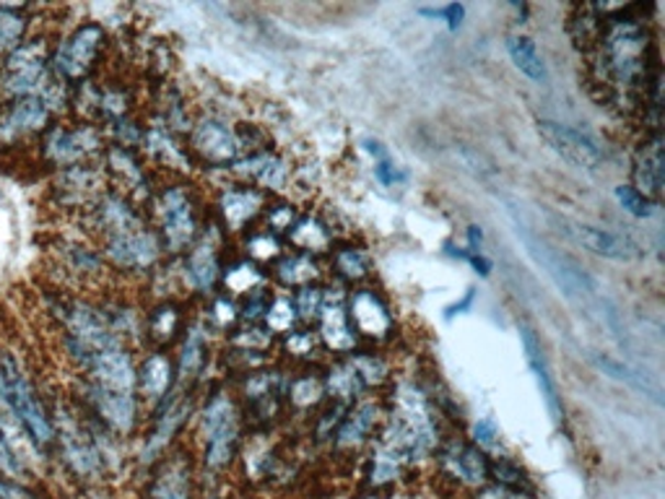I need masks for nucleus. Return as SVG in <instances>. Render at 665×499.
Wrapping results in <instances>:
<instances>
[{
	"label": "nucleus",
	"instance_id": "obj_1",
	"mask_svg": "<svg viewBox=\"0 0 665 499\" xmlns=\"http://www.w3.org/2000/svg\"><path fill=\"white\" fill-rule=\"evenodd\" d=\"M598 66L608 87L619 91H636L650 81V37L640 19H613L598 32Z\"/></svg>",
	"mask_w": 665,
	"mask_h": 499
},
{
	"label": "nucleus",
	"instance_id": "obj_2",
	"mask_svg": "<svg viewBox=\"0 0 665 499\" xmlns=\"http://www.w3.org/2000/svg\"><path fill=\"white\" fill-rule=\"evenodd\" d=\"M512 224H515V235H518V240H522V245H526L528 256L533 258L543 271H546V276L554 281L564 297H567L570 302H575V305H579V307H585V310H596V307L604 305V299L598 297L596 281L587 276L575 260H570L567 256H562V252L551 248L549 242H543L536 235H530V231L522 227L518 219H512Z\"/></svg>",
	"mask_w": 665,
	"mask_h": 499
},
{
	"label": "nucleus",
	"instance_id": "obj_3",
	"mask_svg": "<svg viewBox=\"0 0 665 499\" xmlns=\"http://www.w3.org/2000/svg\"><path fill=\"white\" fill-rule=\"evenodd\" d=\"M0 400L19 419L24 432L37 442V445H49L55 438L53 424H49L40 398L34 396L32 383L26 379L24 370L11 351H0Z\"/></svg>",
	"mask_w": 665,
	"mask_h": 499
},
{
	"label": "nucleus",
	"instance_id": "obj_4",
	"mask_svg": "<svg viewBox=\"0 0 665 499\" xmlns=\"http://www.w3.org/2000/svg\"><path fill=\"white\" fill-rule=\"evenodd\" d=\"M437 430L431 421L427 400L414 385H401L395 396L393 427L387 434L385 445H391L403 461H414L435 445Z\"/></svg>",
	"mask_w": 665,
	"mask_h": 499
},
{
	"label": "nucleus",
	"instance_id": "obj_5",
	"mask_svg": "<svg viewBox=\"0 0 665 499\" xmlns=\"http://www.w3.org/2000/svg\"><path fill=\"white\" fill-rule=\"evenodd\" d=\"M154 214L159 224V240L169 252H188L201 237L198 203L185 185H169L157 195Z\"/></svg>",
	"mask_w": 665,
	"mask_h": 499
},
{
	"label": "nucleus",
	"instance_id": "obj_6",
	"mask_svg": "<svg viewBox=\"0 0 665 499\" xmlns=\"http://www.w3.org/2000/svg\"><path fill=\"white\" fill-rule=\"evenodd\" d=\"M104 45H108V32L99 24L76 26L49 53V70H53L55 81H66L68 87H74L87 79L97 68V60L102 58Z\"/></svg>",
	"mask_w": 665,
	"mask_h": 499
},
{
	"label": "nucleus",
	"instance_id": "obj_7",
	"mask_svg": "<svg viewBox=\"0 0 665 499\" xmlns=\"http://www.w3.org/2000/svg\"><path fill=\"white\" fill-rule=\"evenodd\" d=\"M161 245L157 231H151L146 224H138V227H131L125 231H117L104 240V258L115 265L117 271H127V273H144L148 269L159 263Z\"/></svg>",
	"mask_w": 665,
	"mask_h": 499
},
{
	"label": "nucleus",
	"instance_id": "obj_8",
	"mask_svg": "<svg viewBox=\"0 0 665 499\" xmlns=\"http://www.w3.org/2000/svg\"><path fill=\"white\" fill-rule=\"evenodd\" d=\"M203 432H206V463L222 468L232 461L237 447V409L224 393H214L203 409Z\"/></svg>",
	"mask_w": 665,
	"mask_h": 499
},
{
	"label": "nucleus",
	"instance_id": "obj_9",
	"mask_svg": "<svg viewBox=\"0 0 665 499\" xmlns=\"http://www.w3.org/2000/svg\"><path fill=\"white\" fill-rule=\"evenodd\" d=\"M55 104L47 97H26L0 104V140L16 144V140L45 136L53 125Z\"/></svg>",
	"mask_w": 665,
	"mask_h": 499
},
{
	"label": "nucleus",
	"instance_id": "obj_10",
	"mask_svg": "<svg viewBox=\"0 0 665 499\" xmlns=\"http://www.w3.org/2000/svg\"><path fill=\"white\" fill-rule=\"evenodd\" d=\"M99 149H102V136L91 125H81V128L49 125V131L42 136V157L58 170L83 165Z\"/></svg>",
	"mask_w": 665,
	"mask_h": 499
},
{
	"label": "nucleus",
	"instance_id": "obj_11",
	"mask_svg": "<svg viewBox=\"0 0 665 499\" xmlns=\"http://www.w3.org/2000/svg\"><path fill=\"white\" fill-rule=\"evenodd\" d=\"M539 133L543 140L554 149L559 157L570 165L579 167V170L596 172L606 161L604 146L598 144L590 133L572 128V125L556 123V121H539Z\"/></svg>",
	"mask_w": 665,
	"mask_h": 499
},
{
	"label": "nucleus",
	"instance_id": "obj_12",
	"mask_svg": "<svg viewBox=\"0 0 665 499\" xmlns=\"http://www.w3.org/2000/svg\"><path fill=\"white\" fill-rule=\"evenodd\" d=\"M190 149L208 165L229 167L243 157V136L218 117H203L190 128Z\"/></svg>",
	"mask_w": 665,
	"mask_h": 499
},
{
	"label": "nucleus",
	"instance_id": "obj_13",
	"mask_svg": "<svg viewBox=\"0 0 665 499\" xmlns=\"http://www.w3.org/2000/svg\"><path fill=\"white\" fill-rule=\"evenodd\" d=\"M346 310H349V320L357 336L362 333L367 339H385V336L393 333V315L372 290L353 292Z\"/></svg>",
	"mask_w": 665,
	"mask_h": 499
},
{
	"label": "nucleus",
	"instance_id": "obj_14",
	"mask_svg": "<svg viewBox=\"0 0 665 499\" xmlns=\"http://www.w3.org/2000/svg\"><path fill=\"white\" fill-rule=\"evenodd\" d=\"M185 284L198 294H208L222 279V260L214 235H201L185 256Z\"/></svg>",
	"mask_w": 665,
	"mask_h": 499
},
{
	"label": "nucleus",
	"instance_id": "obj_15",
	"mask_svg": "<svg viewBox=\"0 0 665 499\" xmlns=\"http://www.w3.org/2000/svg\"><path fill=\"white\" fill-rule=\"evenodd\" d=\"M266 199L263 190L252 185L226 188L218 199V214H222L224 227L229 231H245L250 224L263 214Z\"/></svg>",
	"mask_w": 665,
	"mask_h": 499
},
{
	"label": "nucleus",
	"instance_id": "obj_16",
	"mask_svg": "<svg viewBox=\"0 0 665 499\" xmlns=\"http://www.w3.org/2000/svg\"><path fill=\"white\" fill-rule=\"evenodd\" d=\"M520 341H522V351H526L528 367H530V372H533L536 385H539V390H541V396H543V404H546L551 419L562 421L564 419L562 396H559L556 379H554V375H551L546 354H543V347H541L539 336H536V330H530L528 326H520Z\"/></svg>",
	"mask_w": 665,
	"mask_h": 499
},
{
	"label": "nucleus",
	"instance_id": "obj_17",
	"mask_svg": "<svg viewBox=\"0 0 665 499\" xmlns=\"http://www.w3.org/2000/svg\"><path fill=\"white\" fill-rule=\"evenodd\" d=\"M577 242H583L587 250L606 260H619V263H629V260L642 258V248L632 237L619 235V231L590 227V224H575Z\"/></svg>",
	"mask_w": 665,
	"mask_h": 499
},
{
	"label": "nucleus",
	"instance_id": "obj_18",
	"mask_svg": "<svg viewBox=\"0 0 665 499\" xmlns=\"http://www.w3.org/2000/svg\"><path fill=\"white\" fill-rule=\"evenodd\" d=\"M320 320V339L328 343L332 351H353L357 347V330H353L349 320V310H346V302L341 297L332 299L330 294H325L323 310L317 315Z\"/></svg>",
	"mask_w": 665,
	"mask_h": 499
},
{
	"label": "nucleus",
	"instance_id": "obj_19",
	"mask_svg": "<svg viewBox=\"0 0 665 499\" xmlns=\"http://www.w3.org/2000/svg\"><path fill=\"white\" fill-rule=\"evenodd\" d=\"M237 172L245 174L247 185L252 182V188L258 190H281L289 182V165L281 157H275L271 151L250 154V157L237 161Z\"/></svg>",
	"mask_w": 665,
	"mask_h": 499
},
{
	"label": "nucleus",
	"instance_id": "obj_20",
	"mask_svg": "<svg viewBox=\"0 0 665 499\" xmlns=\"http://www.w3.org/2000/svg\"><path fill=\"white\" fill-rule=\"evenodd\" d=\"M634 190L647 195L650 201H657L663 193V146L661 136H653L642 144L640 154L634 159Z\"/></svg>",
	"mask_w": 665,
	"mask_h": 499
},
{
	"label": "nucleus",
	"instance_id": "obj_21",
	"mask_svg": "<svg viewBox=\"0 0 665 499\" xmlns=\"http://www.w3.org/2000/svg\"><path fill=\"white\" fill-rule=\"evenodd\" d=\"M91 400H94L99 417L120 432H127L133 427V421H136V398H133V393L91 388Z\"/></svg>",
	"mask_w": 665,
	"mask_h": 499
},
{
	"label": "nucleus",
	"instance_id": "obj_22",
	"mask_svg": "<svg viewBox=\"0 0 665 499\" xmlns=\"http://www.w3.org/2000/svg\"><path fill=\"white\" fill-rule=\"evenodd\" d=\"M174 383V367L172 360L165 354V351H154V354H148L144 364H140L138 370V388L146 393V398L159 400L165 398L169 388H172Z\"/></svg>",
	"mask_w": 665,
	"mask_h": 499
},
{
	"label": "nucleus",
	"instance_id": "obj_23",
	"mask_svg": "<svg viewBox=\"0 0 665 499\" xmlns=\"http://www.w3.org/2000/svg\"><path fill=\"white\" fill-rule=\"evenodd\" d=\"M444 466H448L458 479H463L465 484H484L489 479V463H486L484 455L478 453L476 447L471 445H450L442 453Z\"/></svg>",
	"mask_w": 665,
	"mask_h": 499
},
{
	"label": "nucleus",
	"instance_id": "obj_24",
	"mask_svg": "<svg viewBox=\"0 0 665 499\" xmlns=\"http://www.w3.org/2000/svg\"><path fill=\"white\" fill-rule=\"evenodd\" d=\"M590 360L600 372H604V375L619 379V383L645 393V396L653 398L655 404H661V388H657V385L647 375H642L640 370L629 367V364H624L621 360H613V356H608V354H590Z\"/></svg>",
	"mask_w": 665,
	"mask_h": 499
},
{
	"label": "nucleus",
	"instance_id": "obj_25",
	"mask_svg": "<svg viewBox=\"0 0 665 499\" xmlns=\"http://www.w3.org/2000/svg\"><path fill=\"white\" fill-rule=\"evenodd\" d=\"M507 53H509V58H512L515 68H518L522 76H528V79L536 83L546 81V76H549L546 63H543L539 47H536L533 39L522 37V34H509Z\"/></svg>",
	"mask_w": 665,
	"mask_h": 499
},
{
	"label": "nucleus",
	"instance_id": "obj_26",
	"mask_svg": "<svg viewBox=\"0 0 665 499\" xmlns=\"http://www.w3.org/2000/svg\"><path fill=\"white\" fill-rule=\"evenodd\" d=\"M208 354V341H206V328L203 326H190L185 343H182L180 364H177V379L185 383V379H195L201 375L203 364H206Z\"/></svg>",
	"mask_w": 665,
	"mask_h": 499
},
{
	"label": "nucleus",
	"instance_id": "obj_27",
	"mask_svg": "<svg viewBox=\"0 0 665 499\" xmlns=\"http://www.w3.org/2000/svg\"><path fill=\"white\" fill-rule=\"evenodd\" d=\"M289 240H292L296 252L315 256V252H325L330 248V231L315 216H300L294 227L289 229Z\"/></svg>",
	"mask_w": 665,
	"mask_h": 499
},
{
	"label": "nucleus",
	"instance_id": "obj_28",
	"mask_svg": "<svg viewBox=\"0 0 665 499\" xmlns=\"http://www.w3.org/2000/svg\"><path fill=\"white\" fill-rule=\"evenodd\" d=\"M273 271H275V279H279L281 284H284V286H294V290L309 286L317 276H320V269H317L315 258L313 256H304V252H292V256H281Z\"/></svg>",
	"mask_w": 665,
	"mask_h": 499
},
{
	"label": "nucleus",
	"instance_id": "obj_29",
	"mask_svg": "<svg viewBox=\"0 0 665 499\" xmlns=\"http://www.w3.org/2000/svg\"><path fill=\"white\" fill-rule=\"evenodd\" d=\"M30 30V16L19 5H0V58L16 50L26 42Z\"/></svg>",
	"mask_w": 665,
	"mask_h": 499
},
{
	"label": "nucleus",
	"instance_id": "obj_30",
	"mask_svg": "<svg viewBox=\"0 0 665 499\" xmlns=\"http://www.w3.org/2000/svg\"><path fill=\"white\" fill-rule=\"evenodd\" d=\"M374 421H377V406L374 404H359L349 417L343 419L341 430H338V445L351 447L359 445L367 434L372 432Z\"/></svg>",
	"mask_w": 665,
	"mask_h": 499
},
{
	"label": "nucleus",
	"instance_id": "obj_31",
	"mask_svg": "<svg viewBox=\"0 0 665 499\" xmlns=\"http://www.w3.org/2000/svg\"><path fill=\"white\" fill-rule=\"evenodd\" d=\"M222 279L226 290L237 294V297L260 292V286H263V271L258 269L255 260H237V263H232L229 269L222 271Z\"/></svg>",
	"mask_w": 665,
	"mask_h": 499
},
{
	"label": "nucleus",
	"instance_id": "obj_32",
	"mask_svg": "<svg viewBox=\"0 0 665 499\" xmlns=\"http://www.w3.org/2000/svg\"><path fill=\"white\" fill-rule=\"evenodd\" d=\"M182 328V313L174 302H165L159 305L157 310L148 315V333H151L154 341L159 343H169L180 333Z\"/></svg>",
	"mask_w": 665,
	"mask_h": 499
},
{
	"label": "nucleus",
	"instance_id": "obj_33",
	"mask_svg": "<svg viewBox=\"0 0 665 499\" xmlns=\"http://www.w3.org/2000/svg\"><path fill=\"white\" fill-rule=\"evenodd\" d=\"M263 320H266V326H268V330H271V333L289 336L294 330V322L300 320V315H296L292 299L275 297L273 302H268Z\"/></svg>",
	"mask_w": 665,
	"mask_h": 499
},
{
	"label": "nucleus",
	"instance_id": "obj_34",
	"mask_svg": "<svg viewBox=\"0 0 665 499\" xmlns=\"http://www.w3.org/2000/svg\"><path fill=\"white\" fill-rule=\"evenodd\" d=\"M617 201L627 214L636 216V219H650V216L655 214V201H650L647 195H642L640 190H634L632 185H619Z\"/></svg>",
	"mask_w": 665,
	"mask_h": 499
},
{
	"label": "nucleus",
	"instance_id": "obj_35",
	"mask_svg": "<svg viewBox=\"0 0 665 499\" xmlns=\"http://www.w3.org/2000/svg\"><path fill=\"white\" fill-rule=\"evenodd\" d=\"M323 396H325V385L313 375L296 377L292 383V388H289V398H292V404L302 406V409H307V406L317 404V400H320Z\"/></svg>",
	"mask_w": 665,
	"mask_h": 499
},
{
	"label": "nucleus",
	"instance_id": "obj_36",
	"mask_svg": "<svg viewBox=\"0 0 665 499\" xmlns=\"http://www.w3.org/2000/svg\"><path fill=\"white\" fill-rule=\"evenodd\" d=\"M336 269L341 276L351 279V281H359L364 279L367 273H370V263H367V256L362 250L357 248H343L336 252Z\"/></svg>",
	"mask_w": 665,
	"mask_h": 499
},
{
	"label": "nucleus",
	"instance_id": "obj_37",
	"mask_svg": "<svg viewBox=\"0 0 665 499\" xmlns=\"http://www.w3.org/2000/svg\"><path fill=\"white\" fill-rule=\"evenodd\" d=\"M247 252L252 260H275L281 258V242L271 229H260L247 240Z\"/></svg>",
	"mask_w": 665,
	"mask_h": 499
},
{
	"label": "nucleus",
	"instance_id": "obj_38",
	"mask_svg": "<svg viewBox=\"0 0 665 499\" xmlns=\"http://www.w3.org/2000/svg\"><path fill=\"white\" fill-rule=\"evenodd\" d=\"M323 299L325 292L317 290V286H302L300 292L294 294V310L302 320H317V315L323 310Z\"/></svg>",
	"mask_w": 665,
	"mask_h": 499
},
{
	"label": "nucleus",
	"instance_id": "obj_39",
	"mask_svg": "<svg viewBox=\"0 0 665 499\" xmlns=\"http://www.w3.org/2000/svg\"><path fill=\"white\" fill-rule=\"evenodd\" d=\"M421 16L427 19H440L448 24L450 32H458L460 24H463V16H465V5L463 3H450V5H442V9H419Z\"/></svg>",
	"mask_w": 665,
	"mask_h": 499
},
{
	"label": "nucleus",
	"instance_id": "obj_40",
	"mask_svg": "<svg viewBox=\"0 0 665 499\" xmlns=\"http://www.w3.org/2000/svg\"><path fill=\"white\" fill-rule=\"evenodd\" d=\"M296 211L294 206H273L268 208V227H271L273 235H279V231H289L296 224Z\"/></svg>",
	"mask_w": 665,
	"mask_h": 499
},
{
	"label": "nucleus",
	"instance_id": "obj_41",
	"mask_svg": "<svg viewBox=\"0 0 665 499\" xmlns=\"http://www.w3.org/2000/svg\"><path fill=\"white\" fill-rule=\"evenodd\" d=\"M473 438H476L478 447H486V450H497L499 447V427L494 424V419H478L476 427H473Z\"/></svg>",
	"mask_w": 665,
	"mask_h": 499
},
{
	"label": "nucleus",
	"instance_id": "obj_42",
	"mask_svg": "<svg viewBox=\"0 0 665 499\" xmlns=\"http://www.w3.org/2000/svg\"><path fill=\"white\" fill-rule=\"evenodd\" d=\"M208 320L214 322L216 328H229V326H235V320H237V307L232 305V299L218 297V299H214V307H211Z\"/></svg>",
	"mask_w": 665,
	"mask_h": 499
},
{
	"label": "nucleus",
	"instance_id": "obj_43",
	"mask_svg": "<svg viewBox=\"0 0 665 499\" xmlns=\"http://www.w3.org/2000/svg\"><path fill=\"white\" fill-rule=\"evenodd\" d=\"M374 178H377L382 185L391 188V185H398L401 180H406V172H401L398 167L391 161V157H385V159L374 161Z\"/></svg>",
	"mask_w": 665,
	"mask_h": 499
},
{
	"label": "nucleus",
	"instance_id": "obj_44",
	"mask_svg": "<svg viewBox=\"0 0 665 499\" xmlns=\"http://www.w3.org/2000/svg\"><path fill=\"white\" fill-rule=\"evenodd\" d=\"M286 347L292 354L307 356V354H313V349H315V336L309 333V330H296V333H289Z\"/></svg>",
	"mask_w": 665,
	"mask_h": 499
},
{
	"label": "nucleus",
	"instance_id": "obj_45",
	"mask_svg": "<svg viewBox=\"0 0 665 499\" xmlns=\"http://www.w3.org/2000/svg\"><path fill=\"white\" fill-rule=\"evenodd\" d=\"M460 260L471 263L473 271H476L481 279H489L492 276V260H486L484 252H471V250L463 248V256H460Z\"/></svg>",
	"mask_w": 665,
	"mask_h": 499
},
{
	"label": "nucleus",
	"instance_id": "obj_46",
	"mask_svg": "<svg viewBox=\"0 0 665 499\" xmlns=\"http://www.w3.org/2000/svg\"><path fill=\"white\" fill-rule=\"evenodd\" d=\"M473 302H476V290H469V292L463 294V297H460L458 302H452V305L448 307V310H444V318L452 320V318H455V315H465V313H471Z\"/></svg>",
	"mask_w": 665,
	"mask_h": 499
},
{
	"label": "nucleus",
	"instance_id": "obj_47",
	"mask_svg": "<svg viewBox=\"0 0 665 499\" xmlns=\"http://www.w3.org/2000/svg\"><path fill=\"white\" fill-rule=\"evenodd\" d=\"M481 242H484V231H481V227H476V224H471L469 227V248L471 252H481Z\"/></svg>",
	"mask_w": 665,
	"mask_h": 499
}]
</instances>
